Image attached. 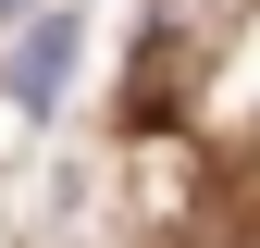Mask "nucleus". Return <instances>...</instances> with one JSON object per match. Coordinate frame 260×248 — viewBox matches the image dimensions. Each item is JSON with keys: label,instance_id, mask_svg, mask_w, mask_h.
<instances>
[{"label": "nucleus", "instance_id": "1", "mask_svg": "<svg viewBox=\"0 0 260 248\" xmlns=\"http://www.w3.org/2000/svg\"><path fill=\"white\" fill-rule=\"evenodd\" d=\"M62 87H75V13H38V25H25V50H13V100L50 112Z\"/></svg>", "mask_w": 260, "mask_h": 248}, {"label": "nucleus", "instance_id": "2", "mask_svg": "<svg viewBox=\"0 0 260 248\" xmlns=\"http://www.w3.org/2000/svg\"><path fill=\"white\" fill-rule=\"evenodd\" d=\"M0 13H13V0H0Z\"/></svg>", "mask_w": 260, "mask_h": 248}]
</instances>
